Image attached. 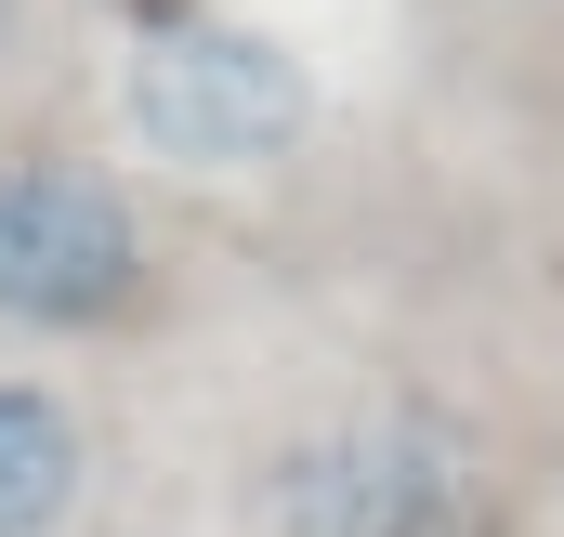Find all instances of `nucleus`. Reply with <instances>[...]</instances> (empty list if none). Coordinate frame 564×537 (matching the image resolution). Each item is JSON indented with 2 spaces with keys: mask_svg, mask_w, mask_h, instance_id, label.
Masks as SVG:
<instances>
[{
  "mask_svg": "<svg viewBox=\"0 0 564 537\" xmlns=\"http://www.w3.org/2000/svg\"><path fill=\"white\" fill-rule=\"evenodd\" d=\"M302 119H315V79L276 40H250V26H158L132 53V132L158 157L250 171V157L302 144Z\"/></svg>",
  "mask_w": 564,
  "mask_h": 537,
  "instance_id": "1",
  "label": "nucleus"
},
{
  "mask_svg": "<svg viewBox=\"0 0 564 537\" xmlns=\"http://www.w3.org/2000/svg\"><path fill=\"white\" fill-rule=\"evenodd\" d=\"M144 288V223L119 184L13 157L0 171V315L13 328H93Z\"/></svg>",
  "mask_w": 564,
  "mask_h": 537,
  "instance_id": "2",
  "label": "nucleus"
},
{
  "mask_svg": "<svg viewBox=\"0 0 564 537\" xmlns=\"http://www.w3.org/2000/svg\"><path fill=\"white\" fill-rule=\"evenodd\" d=\"M263 525L276 537H446L459 525V446L433 419L302 432L276 472H263Z\"/></svg>",
  "mask_w": 564,
  "mask_h": 537,
  "instance_id": "3",
  "label": "nucleus"
},
{
  "mask_svg": "<svg viewBox=\"0 0 564 537\" xmlns=\"http://www.w3.org/2000/svg\"><path fill=\"white\" fill-rule=\"evenodd\" d=\"M79 419L40 394V381H0V537H53L79 498Z\"/></svg>",
  "mask_w": 564,
  "mask_h": 537,
  "instance_id": "4",
  "label": "nucleus"
}]
</instances>
